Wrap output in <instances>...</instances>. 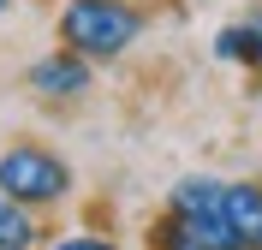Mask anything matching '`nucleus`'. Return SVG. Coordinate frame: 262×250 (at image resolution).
<instances>
[{
	"mask_svg": "<svg viewBox=\"0 0 262 250\" xmlns=\"http://www.w3.org/2000/svg\"><path fill=\"white\" fill-rule=\"evenodd\" d=\"M60 36H66L72 54L114 60V54H125L131 42L143 36V18H137V6H125V0H66Z\"/></svg>",
	"mask_w": 262,
	"mask_h": 250,
	"instance_id": "obj_1",
	"label": "nucleus"
},
{
	"mask_svg": "<svg viewBox=\"0 0 262 250\" xmlns=\"http://www.w3.org/2000/svg\"><path fill=\"white\" fill-rule=\"evenodd\" d=\"M30 244H36V226L24 215V202L0 197V250H30Z\"/></svg>",
	"mask_w": 262,
	"mask_h": 250,
	"instance_id": "obj_6",
	"label": "nucleus"
},
{
	"mask_svg": "<svg viewBox=\"0 0 262 250\" xmlns=\"http://www.w3.org/2000/svg\"><path fill=\"white\" fill-rule=\"evenodd\" d=\"M227 215L250 250H262V191L256 185H227Z\"/></svg>",
	"mask_w": 262,
	"mask_h": 250,
	"instance_id": "obj_4",
	"label": "nucleus"
},
{
	"mask_svg": "<svg viewBox=\"0 0 262 250\" xmlns=\"http://www.w3.org/2000/svg\"><path fill=\"white\" fill-rule=\"evenodd\" d=\"M66 185H72V173H66V161L48 155V149L18 143V149L0 155V191L12 202H54V197H66Z\"/></svg>",
	"mask_w": 262,
	"mask_h": 250,
	"instance_id": "obj_2",
	"label": "nucleus"
},
{
	"mask_svg": "<svg viewBox=\"0 0 262 250\" xmlns=\"http://www.w3.org/2000/svg\"><path fill=\"white\" fill-rule=\"evenodd\" d=\"M6 6H12V0H0V12H6Z\"/></svg>",
	"mask_w": 262,
	"mask_h": 250,
	"instance_id": "obj_9",
	"label": "nucleus"
},
{
	"mask_svg": "<svg viewBox=\"0 0 262 250\" xmlns=\"http://www.w3.org/2000/svg\"><path fill=\"white\" fill-rule=\"evenodd\" d=\"M30 83L42 96H83L90 89V66H83L78 54H48V60L30 66Z\"/></svg>",
	"mask_w": 262,
	"mask_h": 250,
	"instance_id": "obj_3",
	"label": "nucleus"
},
{
	"mask_svg": "<svg viewBox=\"0 0 262 250\" xmlns=\"http://www.w3.org/2000/svg\"><path fill=\"white\" fill-rule=\"evenodd\" d=\"M214 54H245V60H256L262 66V12H250V24H232V30H221V42H214Z\"/></svg>",
	"mask_w": 262,
	"mask_h": 250,
	"instance_id": "obj_5",
	"label": "nucleus"
},
{
	"mask_svg": "<svg viewBox=\"0 0 262 250\" xmlns=\"http://www.w3.org/2000/svg\"><path fill=\"white\" fill-rule=\"evenodd\" d=\"M161 250H196L191 238H185V226H179L173 215H167V226H161Z\"/></svg>",
	"mask_w": 262,
	"mask_h": 250,
	"instance_id": "obj_7",
	"label": "nucleus"
},
{
	"mask_svg": "<svg viewBox=\"0 0 262 250\" xmlns=\"http://www.w3.org/2000/svg\"><path fill=\"white\" fill-rule=\"evenodd\" d=\"M54 250H114V244H107V238H60Z\"/></svg>",
	"mask_w": 262,
	"mask_h": 250,
	"instance_id": "obj_8",
	"label": "nucleus"
}]
</instances>
